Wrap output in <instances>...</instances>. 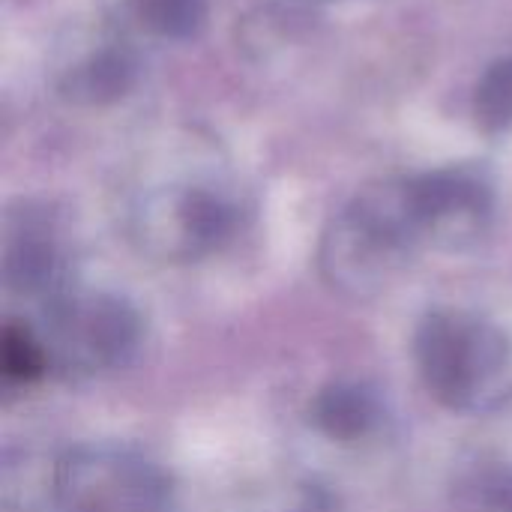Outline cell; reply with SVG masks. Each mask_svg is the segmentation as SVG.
<instances>
[{"instance_id":"12","label":"cell","mask_w":512,"mask_h":512,"mask_svg":"<svg viewBox=\"0 0 512 512\" xmlns=\"http://www.w3.org/2000/svg\"><path fill=\"white\" fill-rule=\"evenodd\" d=\"M0 366H3L6 381H15V384H30L42 378L48 372V357H45L39 336L21 324H9L0 342Z\"/></svg>"},{"instance_id":"2","label":"cell","mask_w":512,"mask_h":512,"mask_svg":"<svg viewBox=\"0 0 512 512\" xmlns=\"http://www.w3.org/2000/svg\"><path fill=\"white\" fill-rule=\"evenodd\" d=\"M414 357L429 396L450 411H489L510 393V339L477 312H426L414 333Z\"/></svg>"},{"instance_id":"3","label":"cell","mask_w":512,"mask_h":512,"mask_svg":"<svg viewBox=\"0 0 512 512\" xmlns=\"http://www.w3.org/2000/svg\"><path fill=\"white\" fill-rule=\"evenodd\" d=\"M39 315L42 330L36 336L45 348L48 372L69 381L117 372L129 366L141 348V315L117 294L84 291L75 285L42 306Z\"/></svg>"},{"instance_id":"7","label":"cell","mask_w":512,"mask_h":512,"mask_svg":"<svg viewBox=\"0 0 512 512\" xmlns=\"http://www.w3.org/2000/svg\"><path fill=\"white\" fill-rule=\"evenodd\" d=\"M3 276L12 294L39 303V309L75 288L72 255L45 210L24 207L9 219L3 240Z\"/></svg>"},{"instance_id":"13","label":"cell","mask_w":512,"mask_h":512,"mask_svg":"<svg viewBox=\"0 0 512 512\" xmlns=\"http://www.w3.org/2000/svg\"><path fill=\"white\" fill-rule=\"evenodd\" d=\"M300 512H318V507H315V504H306Z\"/></svg>"},{"instance_id":"9","label":"cell","mask_w":512,"mask_h":512,"mask_svg":"<svg viewBox=\"0 0 512 512\" xmlns=\"http://www.w3.org/2000/svg\"><path fill=\"white\" fill-rule=\"evenodd\" d=\"M135 57L126 48H102L81 60L63 81V93L75 102L99 105L123 96L135 81Z\"/></svg>"},{"instance_id":"6","label":"cell","mask_w":512,"mask_h":512,"mask_svg":"<svg viewBox=\"0 0 512 512\" xmlns=\"http://www.w3.org/2000/svg\"><path fill=\"white\" fill-rule=\"evenodd\" d=\"M423 243L441 252L480 246L495 222V189L471 165H447L408 177Z\"/></svg>"},{"instance_id":"4","label":"cell","mask_w":512,"mask_h":512,"mask_svg":"<svg viewBox=\"0 0 512 512\" xmlns=\"http://www.w3.org/2000/svg\"><path fill=\"white\" fill-rule=\"evenodd\" d=\"M51 495L57 512H177L165 471L114 444L69 450L57 462Z\"/></svg>"},{"instance_id":"10","label":"cell","mask_w":512,"mask_h":512,"mask_svg":"<svg viewBox=\"0 0 512 512\" xmlns=\"http://www.w3.org/2000/svg\"><path fill=\"white\" fill-rule=\"evenodd\" d=\"M210 0H129L132 21L159 39H189L201 30Z\"/></svg>"},{"instance_id":"5","label":"cell","mask_w":512,"mask_h":512,"mask_svg":"<svg viewBox=\"0 0 512 512\" xmlns=\"http://www.w3.org/2000/svg\"><path fill=\"white\" fill-rule=\"evenodd\" d=\"M240 228L237 198L216 183H180L147 192L132 213L138 246L162 261H198Z\"/></svg>"},{"instance_id":"11","label":"cell","mask_w":512,"mask_h":512,"mask_svg":"<svg viewBox=\"0 0 512 512\" xmlns=\"http://www.w3.org/2000/svg\"><path fill=\"white\" fill-rule=\"evenodd\" d=\"M474 117L483 132H507L512 126V57L486 69L474 93Z\"/></svg>"},{"instance_id":"8","label":"cell","mask_w":512,"mask_h":512,"mask_svg":"<svg viewBox=\"0 0 512 512\" xmlns=\"http://www.w3.org/2000/svg\"><path fill=\"white\" fill-rule=\"evenodd\" d=\"M312 426L336 444H360L378 435L387 420L384 396L375 384L339 378L324 384L309 405Z\"/></svg>"},{"instance_id":"1","label":"cell","mask_w":512,"mask_h":512,"mask_svg":"<svg viewBox=\"0 0 512 512\" xmlns=\"http://www.w3.org/2000/svg\"><path fill=\"white\" fill-rule=\"evenodd\" d=\"M408 177L360 189L324 228L318 267L324 282L345 297H378L423 249Z\"/></svg>"}]
</instances>
